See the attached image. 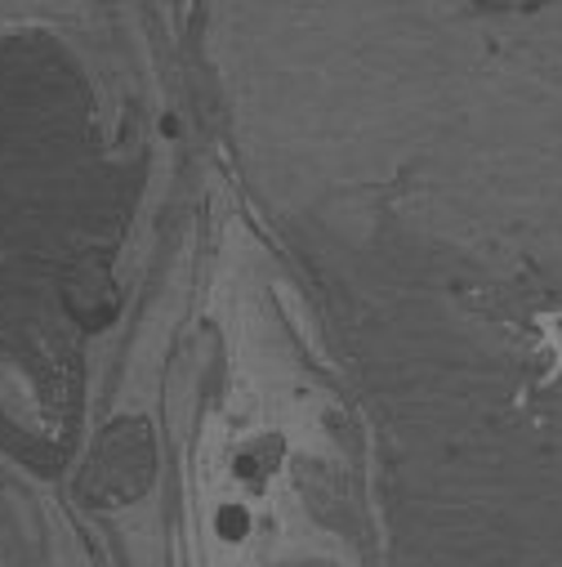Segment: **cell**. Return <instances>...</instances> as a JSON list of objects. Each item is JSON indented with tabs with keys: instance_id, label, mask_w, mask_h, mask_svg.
<instances>
[{
	"instance_id": "cell-1",
	"label": "cell",
	"mask_w": 562,
	"mask_h": 567,
	"mask_svg": "<svg viewBox=\"0 0 562 567\" xmlns=\"http://www.w3.org/2000/svg\"><path fill=\"white\" fill-rule=\"evenodd\" d=\"M223 523H228V527H223L228 536H241V514H237V509H223Z\"/></svg>"
}]
</instances>
